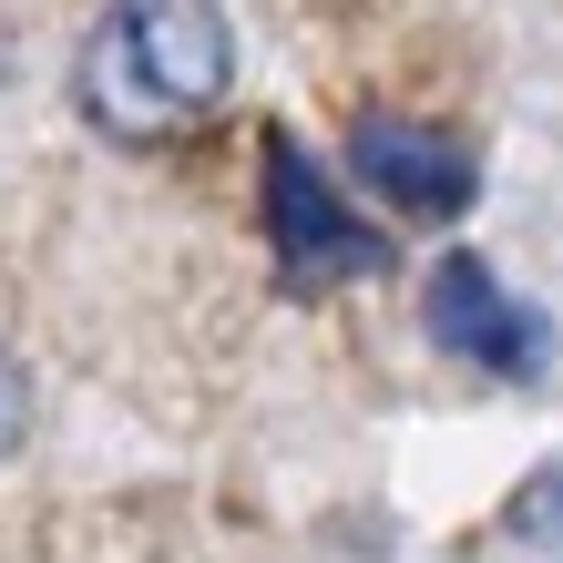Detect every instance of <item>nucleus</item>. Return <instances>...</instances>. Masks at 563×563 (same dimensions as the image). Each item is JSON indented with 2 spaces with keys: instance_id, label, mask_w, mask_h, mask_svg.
<instances>
[{
  "instance_id": "f257e3e1",
  "label": "nucleus",
  "mask_w": 563,
  "mask_h": 563,
  "mask_svg": "<svg viewBox=\"0 0 563 563\" xmlns=\"http://www.w3.org/2000/svg\"><path fill=\"white\" fill-rule=\"evenodd\" d=\"M225 82H236V31H225L216 0H113L82 42V113L103 123L113 144H164L195 134Z\"/></svg>"
},
{
  "instance_id": "f03ea898",
  "label": "nucleus",
  "mask_w": 563,
  "mask_h": 563,
  "mask_svg": "<svg viewBox=\"0 0 563 563\" xmlns=\"http://www.w3.org/2000/svg\"><path fill=\"white\" fill-rule=\"evenodd\" d=\"M267 236H277V277L308 287V297L389 267V236H369V225L339 206L328 164L297 144V134H267Z\"/></svg>"
},
{
  "instance_id": "7ed1b4c3",
  "label": "nucleus",
  "mask_w": 563,
  "mask_h": 563,
  "mask_svg": "<svg viewBox=\"0 0 563 563\" xmlns=\"http://www.w3.org/2000/svg\"><path fill=\"white\" fill-rule=\"evenodd\" d=\"M420 308H430V339H441L451 358H472L482 379H543L553 369V318L522 308L482 256H441Z\"/></svg>"
},
{
  "instance_id": "20e7f679",
  "label": "nucleus",
  "mask_w": 563,
  "mask_h": 563,
  "mask_svg": "<svg viewBox=\"0 0 563 563\" xmlns=\"http://www.w3.org/2000/svg\"><path fill=\"white\" fill-rule=\"evenodd\" d=\"M349 175L369 185L389 216H410V225H451V216H472V195H482V164L451 134L400 123V113H369L349 134Z\"/></svg>"
},
{
  "instance_id": "39448f33",
  "label": "nucleus",
  "mask_w": 563,
  "mask_h": 563,
  "mask_svg": "<svg viewBox=\"0 0 563 563\" xmlns=\"http://www.w3.org/2000/svg\"><path fill=\"white\" fill-rule=\"evenodd\" d=\"M503 522H512L522 543H553V533H563V472H533V482H522V503H512Z\"/></svg>"
},
{
  "instance_id": "423d86ee",
  "label": "nucleus",
  "mask_w": 563,
  "mask_h": 563,
  "mask_svg": "<svg viewBox=\"0 0 563 563\" xmlns=\"http://www.w3.org/2000/svg\"><path fill=\"white\" fill-rule=\"evenodd\" d=\"M31 441V379H21V358L0 349V461H11Z\"/></svg>"
}]
</instances>
